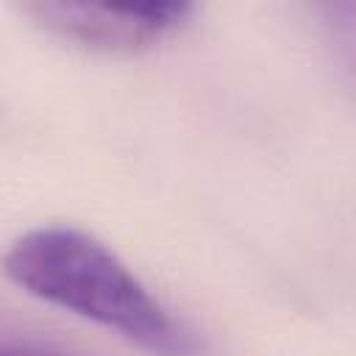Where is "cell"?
I'll return each instance as SVG.
<instances>
[{"label": "cell", "mask_w": 356, "mask_h": 356, "mask_svg": "<svg viewBox=\"0 0 356 356\" xmlns=\"http://www.w3.org/2000/svg\"><path fill=\"white\" fill-rule=\"evenodd\" d=\"M0 356H47V353H36V350H0Z\"/></svg>", "instance_id": "3957f363"}, {"label": "cell", "mask_w": 356, "mask_h": 356, "mask_svg": "<svg viewBox=\"0 0 356 356\" xmlns=\"http://www.w3.org/2000/svg\"><path fill=\"white\" fill-rule=\"evenodd\" d=\"M22 11L50 36L103 56H139L175 36L195 14L192 3H25Z\"/></svg>", "instance_id": "7a4b0ae2"}, {"label": "cell", "mask_w": 356, "mask_h": 356, "mask_svg": "<svg viewBox=\"0 0 356 356\" xmlns=\"http://www.w3.org/2000/svg\"><path fill=\"white\" fill-rule=\"evenodd\" d=\"M22 292L106 328L150 356H200L197 331L175 314L106 242L75 225H36L3 253Z\"/></svg>", "instance_id": "6da1fadb"}]
</instances>
